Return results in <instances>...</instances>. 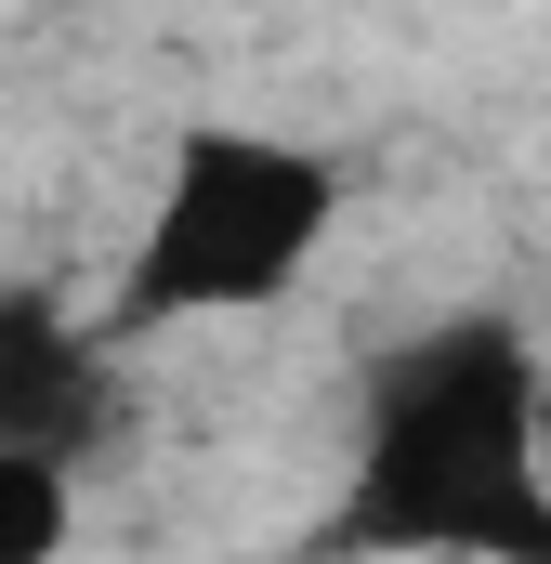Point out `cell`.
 Here are the masks:
<instances>
[{
  "label": "cell",
  "mask_w": 551,
  "mask_h": 564,
  "mask_svg": "<svg viewBox=\"0 0 551 564\" xmlns=\"http://www.w3.org/2000/svg\"><path fill=\"white\" fill-rule=\"evenodd\" d=\"M539 341L512 315H446L368 368L355 408V486L342 552H420V564H551V486H539Z\"/></svg>",
  "instance_id": "obj_1"
},
{
  "label": "cell",
  "mask_w": 551,
  "mask_h": 564,
  "mask_svg": "<svg viewBox=\"0 0 551 564\" xmlns=\"http://www.w3.org/2000/svg\"><path fill=\"white\" fill-rule=\"evenodd\" d=\"M328 224H342V171H328L302 132L197 119V132L171 144L144 224H132V263H119V289H106V341L289 302V289L315 276Z\"/></svg>",
  "instance_id": "obj_2"
},
{
  "label": "cell",
  "mask_w": 551,
  "mask_h": 564,
  "mask_svg": "<svg viewBox=\"0 0 551 564\" xmlns=\"http://www.w3.org/2000/svg\"><path fill=\"white\" fill-rule=\"evenodd\" d=\"M119 341L79 328L53 289H0V459H106L119 446Z\"/></svg>",
  "instance_id": "obj_3"
},
{
  "label": "cell",
  "mask_w": 551,
  "mask_h": 564,
  "mask_svg": "<svg viewBox=\"0 0 551 564\" xmlns=\"http://www.w3.org/2000/svg\"><path fill=\"white\" fill-rule=\"evenodd\" d=\"M66 525H79V473L0 459V564H66Z\"/></svg>",
  "instance_id": "obj_4"
},
{
  "label": "cell",
  "mask_w": 551,
  "mask_h": 564,
  "mask_svg": "<svg viewBox=\"0 0 551 564\" xmlns=\"http://www.w3.org/2000/svg\"><path fill=\"white\" fill-rule=\"evenodd\" d=\"M539 486H551V421H539Z\"/></svg>",
  "instance_id": "obj_5"
}]
</instances>
